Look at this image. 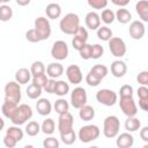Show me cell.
Masks as SVG:
<instances>
[{
    "label": "cell",
    "instance_id": "cell-61",
    "mask_svg": "<svg viewBox=\"0 0 148 148\" xmlns=\"http://www.w3.org/2000/svg\"><path fill=\"white\" fill-rule=\"evenodd\" d=\"M3 1H5V0H0V6H1V3H2Z\"/></svg>",
    "mask_w": 148,
    "mask_h": 148
},
{
    "label": "cell",
    "instance_id": "cell-32",
    "mask_svg": "<svg viewBox=\"0 0 148 148\" xmlns=\"http://www.w3.org/2000/svg\"><path fill=\"white\" fill-rule=\"evenodd\" d=\"M42 91H43V88H40V87H38V86L31 83V84H29L28 88H27V96H28L29 98H31V99H37V98L40 97Z\"/></svg>",
    "mask_w": 148,
    "mask_h": 148
},
{
    "label": "cell",
    "instance_id": "cell-10",
    "mask_svg": "<svg viewBox=\"0 0 148 148\" xmlns=\"http://www.w3.org/2000/svg\"><path fill=\"white\" fill-rule=\"evenodd\" d=\"M68 45L64 40H56L51 47V56L56 60H65L68 57Z\"/></svg>",
    "mask_w": 148,
    "mask_h": 148
},
{
    "label": "cell",
    "instance_id": "cell-52",
    "mask_svg": "<svg viewBox=\"0 0 148 148\" xmlns=\"http://www.w3.org/2000/svg\"><path fill=\"white\" fill-rule=\"evenodd\" d=\"M136 94L139 98H148V88L146 86H140L138 88Z\"/></svg>",
    "mask_w": 148,
    "mask_h": 148
},
{
    "label": "cell",
    "instance_id": "cell-38",
    "mask_svg": "<svg viewBox=\"0 0 148 148\" xmlns=\"http://www.w3.org/2000/svg\"><path fill=\"white\" fill-rule=\"evenodd\" d=\"M99 17H101V21H103L105 24H111L116 20L114 12L112 9H103L102 14L99 15Z\"/></svg>",
    "mask_w": 148,
    "mask_h": 148
},
{
    "label": "cell",
    "instance_id": "cell-46",
    "mask_svg": "<svg viewBox=\"0 0 148 148\" xmlns=\"http://www.w3.org/2000/svg\"><path fill=\"white\" fill-rule=\"evenodd\" d=\"M73 36L76 37V38L82 39V40L86 42V43H87V40H88V31H87L86 28H83V27H81V25L77 28V30L75 31V34H74Z\"/></svg>",
    "mask_w": 148,
    "mask_h": 148
},
{
    "label": "cell",
    "instance_id": "cell-26",
    "mask_svg": "<svg viewBox=\"0 0 148 148\" xmlns=\"http://www.w3.org/2000/svg\"><path fill=\"white\" fill-rule=\"evenodd\" d=\"M141 127V121L136 117H130L125 120V130L130 132H136Z\"/></svg>",
    "mask_w": 148,
    "mask_h": 148
},
{
    "label": "cell",
    "instance_id": "cell-47",
    "mask_svg": "<svg viewBox=\"0 0 148 148\" xmlns=\"http://www.w3.org/2000/svg\"><path fill=\"white\" fill-rule=\"evenodd\" d=\"M25 39L28 42H30V43H38V42H40L38 35L36 34V31L34 29H30V30H28L25 32Z\"/></svg>",
    "mask_w": 148,
    "mask_h": 148
},
{
    "label": "cell",
    "instance_id": "cell-16",
    "mask_svg": "<svg viewBox=\"0 0 148 148\" xmlns=\"http://www.w3.org/2000/svg\"><path fill=\"white\" fill-rule=\"evenodd\" d=\"M84 21L87 28H89L90 30H97L101 27V17L99 14H97L96 12H89L86 15Z\"/></svg>",
    "mask_w": 148,
    "mask_h": 148
},
{
    "label": "cell",
    "instance_id": "cell-24",
    "mask_svg": "<svg viewBox=\"0 0 148 148\" xmlns=\"http://www.w3.org/2000/svg\"><path fill=\"white\" fill-rule=\"evenodd\" d=\"M114 17H116V20H117L119 23L126 24V23H128V22L132 20V14H131V12H130L128 9H126V8H119V9H117V12L114 13Z\"/></svg>",
    "mask_w": 148,
    "mask_h": 148
},
{
    "label": "cell",
    "instance_id": "cell-37",
    "mask_svg": "<svg viewBox=\"0 0 148 148\" xmlns=\"http://www.w3.org/2000/svg\"><path fill=\"white\" fill-rule=\"evenodd\" d=\"M89 72H91V73H92L94 75H96L98 79L103 80V79L108 75L109 69H108V67L104 66V65H95V66H92V68H91Z\"/></svg>",
    "mask_w": 148,
    "mask_h": 148
},
{
    "label": "cell",
    "instance_id": "cell-5",
    "mask_svg": "<svg viewBox=\"0 0 148 148\" xmlns=\"http://www.w3.org/2000/svg\"><path fill=\"white\" fill-rule=\"evenodd\" d=\"M21 86L15 81H9L5 86V102L18 104L21 101Z\"/></svg>",
    "mask_w": 148,
    "mask_h": 148
},
{
    "label": "cell",
    "instance_id": "cell-44",
    "mask_svg": "<svg viewBox=\"0 0 148 148\" xmlns=\"http://www.w3.org/2000/svg\"><path fill=\"white\" fill-rule=\"evenodd\" d=\"M101 81L102 80L98 79L96 75H94L91 72H88L87 76H86V82H87L88 86H90V87H97L101 83Z\"/></svg>",
    "mask_w": 148,
    "mask_h": 148
},
{
    "label": "cell",
    "instance_id": "cell-48",
    "mask_svg": "<svg viewBox=\"0 0 148 148\" xmlns=\"http://www.w3.org/2000/svg\"><path fill=\"white\" fill-rule=\"evenodd\" d=\"M136 81H138V83H140L141 86H146V87H147V84H148V72H147V71L140 72V73L138 74V76H136Z\"/></svg>",
    "mask_w": 148,
    "mask_h": 148
},
{
    "label": "cell",
    "instance_id": "cell-41",
    "mask_svg": "<svg viewBox=\"0 0 148 148\" xmlns=\"http://www.w3.org/2000/svg\"><path fill=\"white\" fill-rule=\"evenodd\" d=\"M119 95L120 98H126V97H133V87L130 84H124L119 89Z\"/></svg>",
    "mask_w": 148,
    "mask_h": 148
},
{
    "label": "cell",
    "instance_id": "cell-23",
    "mask_svg": "<svg viewBox=\"0 0 148 148\" xmlns=\"http://www.w3.org/2000/svg\"><path fill=\"white\" fill-rule=\"evenodd\" d=\"M79 110H80V111H79V117H80L83 121H90V120L94 119V117H95V110H94L92 106L86 104V105H83V106H82L81 109H79Z\"/></svg>",
    "mask_w": 148,
    "mask_h": 148
},
{
    "label": "cell",
    "instance_id": "cell-12",
    "mask_svg": "<svg viewBox=\"0 0 148 148\" xmlns=\"http://www.w3.org/2000/svg\"><path fill=\"white\" fill-rule=\"evenodd\" d=\"M73 125H74V118L69 112L59 114L58 130H59L60 133H65V132H68V131L73 130Z\"/></svg>",
    "mask_w": 148,
    "mask_h": 148
},
{
    "label": "cell",
    "instance_id": "cell-14",
    "mask_svg": "<svg viewBox=\"0 0 148 148\" xmlns=\"http://www.w3.org/2000/svg\"><path fill=\"white\" fill-rule=\"evenodd\" d=\"M128 32H130V36L133 39L139 40L145 36V32H146L145 24L139 20L132 21L131 24H130V28H128Z\"/></svg>",
    "mask_w": 148,
    "mask_h": 148
},
{
    "label": "cell",
    "instance_id": "cell-9",
    "mask_svg": "<svg viewBox=\"0 0 148 148\" xmlns=\"http://www.w3.org/2000/svg\"><path fill=\"white\" fill-rule=\"evenodd\" d=\"M109 49H110V52L113 57H117V58H121L126 54V51H127V47H126V44L125 42L120 38V37H112L109 42Z\"/></svg>",
    "mask_w": 148,
    "mask_h": 148
},
{
    "label": "cell",
    "instance_id": "cell-19",
    "mask_svg": "<svg viewBox=\"0 0 148 148\" xmlns=\"http://www.w3.org/2000/svg\"><path fill=\"white\" fill-rule=\"evenodd\" d=\"M36 110L40 116H49L52 111V104L47 98H39L36 102Z\"/></svg>",
    "mask_w": 148,
    "mask_h": 148
},
{
    "label": "cell",
    "instance_id": "cell-34",
    "mask_svg": "<svg viewBox=\"0 0 148 148\" xmlns=\"http://www.w3.org/2000/svg\"><path fill=\"white\" fill-rule=\"evenodd\" d=\"M25 133L29 135V136H36L39 132H40V125L37 123V121H35V120H31V121H29L28 124H27V126H25Z\"/></svg>",
    "mask_w": 148,
    "mask_h": 148
},
{
    "label": "cell",
    "instance_id": "cell-25",
    "mask_svg": "<svg viewBox=\"0 0 148 148\" xmlns=\"http://www.w3.org/2000/svg\"><path fill=\"white\" fill-rule=\"evenodd\" d=\"M17 106H18V104H15V103H12V102H3L2 106H1L2 114L10 120L14 117V114L17 110Z\"/></svg>",
    "mask_w": 148,
    "mask_h": 148
},
{
    "label": "cell",
    "instance_id": "cell-35",
    "mask_svg": "<svg viewBox=\"0 0 148 148\" xmlns=\"http://www.w3.org/2000/svg\"><path fill=\"white\" fill-rule=\"evenodd\" d=\"M60 139L65 145L71 146L76 141V133L74 132V130H71L65 133H60Z\"/></svg>",
    "mask_w": 148,
    "mask_h": 148
},
{
    "label": "cell",
    "instance_id": "cell-4",
    "mask_svg": "<svg viewBox=\"0 0 148 148\" xmlns=\"http://www.w3.org/2000/svg\"><path fill=\"white\" fill-rule=\"evenodd\" d=\"M34 30L36 31V34L38 35L40 40H46L50 38L51 36V24L49 18L44 17V16H39L35 20V27Z\"/></svg>",
    "mask_w": 148,
    "mask_h": 148
},
{
    "label": "cell",
    "instance_id": "cell-21",
    "mask_svg": "<svg viewBox=\"0 0 148 148\" xmlns=\"http://www.w3.org/2000/svg\"><path fill=\"white\" fill-rule=\"evenodd\" d=\"M135 10L140 18L142 20L141 22H148V2L146 0H140L135 3Z\"/></svg>",
    "mask_w": 148,
    "mask_h": 148
},
{
    "label": "cell",
    "instance_id": "cell-28",
    "mask_svg": "<svg viewBox=\"0 0 148 148\" xmlns=\"http://www.w3.org/2000/svg\"><path fill=\"white\" fill-rule=\"evenodd\" d=\"M96 31H97V37H98L101 40L109 42V40L113 37L112 30H111L109 27H106V25H102V27H99Z\"/></svg>",
    "mask_w": 148,
    "mask_h": 148
},
{
    "label": "cell",
    "instance_id": "cell-36",
    "mask_svg": "<svg viewBox=\"0 0 148 148\" xmlns=\"http://www.w3.org/2000/svg\"><path fill=\"white\" fill-rule=\"evenodd\" d=\"M13 17V9L8 5H1L0 6V21L7 22Z\"/></svg>",
    "mask_w": 148,
    "mask_h": 148
},
{
    "label": "cell",
    "instance_id": "cell-58",
    "mask_svg": "<svg viewBox=\"0 0 148 148\" xmlns=\"http://www.w3.org/2000/svg\"><path fill=\"white\" fill-rule=\"evenodd\" d=\"M23 148H35V147H34L32 145H25V146H24Z\"/></svg>",
    "mask_w": 148,
    "mask_h": 148
},
{
    "label": "cell",
    "instance_id": "cell-42",
    "mask_svg": "<svg viewBox=\"0 0 148 148\" xmlns=\"http://www.w3.org/2000/svg\"><path fill=\"white\" fill-rule=\"evenodd\" d=\"M87 3L94 9H104L108 6V0H88Z\"/></svg>",
    "mask_w": 148,
    "mask_h": 148
},
{
    "label": "cell",
    "instance_id": "cell-55",
    "mask_svg": "<svg viewBox=\"0 0 148 148\" xmlns=\"http://www.w3.org/2000/svg\"><path fill=\"white\" fill-rule=\"evenodd\" d=\"M128 0H112V3L116 6H119V8H125L126 5H128Z\"/></svg>",
    "mask_w": 148,
    "mask_h": 148
},
{
    "label": "cell",
    "instance_id": "cell-13",
    "mask_svg": "<svg viewBox=\"0 0 148 148\" xmlns=\"http://www.w3.org/2000/svg\"><path fill=\"white\" fill-rule=\"evenodd\" d=\"M66 76L68 81L73 84H79L83 80V75L81 72V68L77 65H69L66 68Z\"/></svg>",
    "mask_w": 148,
    "mask_h": 148
},
{
    "label": "cell",
    "instance_id": "cell-6",
    "mask_svg": "<svg viewBox=\"0 0 148 148\" xmlns=\"http://www.w3.org/2000/svg\"><path fill=\"white\" fill-rule=\"evenodd\" d=\"M32 117V109L28 104H20L17 106V110L14 114V117L10 119V121L15 126L23 125L27 120H29Z\"/></svg>",
    "mask_w": 148,
    "mask_h": 148
},
{
    "label": "cell",
    "instance_id": "cell-30",
    "mask_svg": "<svg viewBox=\"0 0 148 148\" xmlns=\"http://www.w3.org/2000/svg\"><path fill=\"white\" fill-rule=\"evenodd\" d=\"M54 130H56V123H54V120L52 118H46L40 125V131L44 134L50 135V134H52L54 132Z\"/></svg>",
    "mask_w": 148,
    "mask_h": 148
},
{
    "label": "cell",
    "instance_id": "cell-60",
    "mask_svg": "<svg viewBox=\"0 0 148 148\" xmlns=\"http://www.w3.org/2000/svg\"><path fill=\"white\" fill-rule=\"evenodd\" d=\"M88 148H98L97 146H91V147H88Z\"/></svg>",
    "mask_w": 148,
    "mask_h": 148
},
{
    "label": "cell",
    "instance_id": "cell-22",
    "mask_svg": "<svg viewBox=\"0 0 148 148\" xmlns=\"http://www.w3.org/2000/svg\"><path fill=\"white\" fill-rule=\"evenodd\" d=\"M45 13H46V16L51 20H56L58 17H60L61 15V7L59 3H56V2H51L46 6L45 8Z\"/></svg>",
    "mask_w": 148,
    "mask_h": 148
},
{
    "label": "cell",
    "instance_id": "cell-15",
    "mask_svg": "<svg viewBox=\"0 0 148 148\" xmlns=\"http://www.w3.org/2000/svg\"><path fill=\"white\" fill-rule=\"evenodd\" d=\"M116 145L118 148H131L134 145V138L128 132L120 133L119 135H117Z\"/></svg>",
    "mask_w": 148,
    "mask_h": 148
},
{
    "label": "cell",
    "instance_id": "cell-56",
    "mask_svg": "<svg viewBox=\"0 0 148 148\" xmlns=\"http://www.w3.org/2000/svg\"><path fill=\"white\" fill-rule=\"evenodd\" d=\"M16 3L18 5V6H28L29 3H30V0H17L16 1Z\"/></svg>",
    "mask_w": 148,
    "mask_h": 148
},
{
    "label": "cell",
    "instance_id": "cell-40",
    "mask_svg": "<svg viewBox=\"0 0 148 148\" xmlns=\"http://www.w3.org/2000/svg\"><path fill=\"white\" fill-rule=\"evenodd\" d=\"M31 79H32V83L36 84V86H38V87H40V88H43L46 84L47 80H49V77H47V75L45 73L44 74L36 75V76H32Z\"/></svg>",
    "mask_w": 148,
    "mask_h": 148
},
{
    "label": "cell",
    "instance_id": "cell-17",
    "mask_svg": "<svg viewBox=\"0 0 148 148\" xmlns=\"http://www.w3.org/2000/svg\"><path fill=\"white\" fill-rule=\"evenodd\" d=\"M45 72H46V75L50 79L56 80L57 77H59V76L62 75V73H64V66L60 62H51V64L47 65Z\"/></svg>",
    "mask_w": 148,
    "mask_h": 148
},
{
    "label": "cell",
    "instance_id": "cell-1",
    "mask_svg": "<svg viewBox=\"0 0 148 148\" xmlns=\"http://www.w3.org/2000/svg\"><path fill=\"white\" fill-rule=\"evenodd\" d=\"M79 27H80V17L75 13L66 14L59 22L60 30L66 35H74Z\"/></svg>",
    "mask_w": 148,
    "mask_h": 148
},
{
    "label": "cell",
    "instance_id": "cell-54",
    "mask_svg": "<svg viewBox=\"0 0 148 148\" xmlns=\"http://www.w3.org/2000/svg\"><path fill=\"white\" fill-rule=\"evenodd\" d=\"M139 108L142 111H148V98H139Z\"/></svg>",
    "mask_w": 148,
    "mask_h": 148
},
{
    "label": "cell",
    "instance_id": "cell-27",
    "mask_svg": "<svg viewBox=\"0 0 148 148\" xmlns=\"http://www.w3.org/2000/svg\"><path fill=\"white\" fill-rule=\"evenodd\" d=\"M69 92V84L64 81V80H59V81H56V88H54V92L56 95L58 96H65Z\"/></svg>",
    "mask_w": 148,
    "mask_h": 148
},
{
    "label": "cell",
    "instance_id": "cell-29",
    "mask_svg": "<svg viewBox=\"0 0 148 148\" xmlns=\"http://www.w3.org/2000/svg\"><path fill=\"white\" fill-rule=\"evenodd\" d=\"M53 108H54V111H56L58 114H62V113L68 112V110H69V104H68V102H67L65 98H59V99H57V101L54 102Z\"/></svg>",
    "mask_w": 148,
    "mask_h": 148
},
{
    "label": "cell",
    "instance_id": "cell-3",
    "mask_svg": "<svg viewBox=\"0 0 148 148\" xmlns=\"http://www.w3.org/2000/svg\"><path fill=\"white\" fill-rule=\"evenodd\" d=\"M101 134V130L97 125H84L79 130L77 136L81 142L89 143L94 140H96Z\"/></svg>",
    "mask_w": 148,
    "mask_h": 148
},
{
    "label": "cell",
    "instance_id": "cell-45",
    "mask_svg": "<svg viewBox=\"0 0 148 148\" xmlns=\"http://www.w3.org/2000/svg\"><path fill=\"white\" fill-rule=\"evenodd\" d=\"M43 147L44 148H59V141H58V139H56L53 136H49V138L44 139Z\"/></svg>",
    "mask_w": 148,
    "mask_h": 148
},
{
    "label": "cell",
    "instance_id": "cell-53",
    "mask_svg": "<svg viewBox=\"0 0 148 148\" xmlns=\"http://www.w3.org/2000/svg\"><path fill=\"white\" fill-rule=\"evenodd\" d=\"M140 138L147 143L148 142V126H143L140 130Z\"/></svg>",
    "mask_w": 148,
    "mask_h": 148
},
{
    "label": "cell",
    "instance_id": "cell-39",
    "mask_svg": "<svg viewBox=\"0 0 148 148\" xmlns=\"http://www.w3.org/2000/svg\"><path fill=\"white\" fill-rule=\"evenodd\" d=\"M104 53V49L101 44L91 45V59H99Z\"/></svg>",
    "mask_w": 148,
    "mask_h": 148
},
{
    "label": "cell",
    "instance_id": "cell-49",
    "mask_svg": "<svg viewBox=\"0 0 148 148\" xmlns=\"http://www.w3.org/2000/svg\"><path fill=\"white\" fill-rule=\"evenodd\" d=\"M54 88H56V80H53V79H49L46 84L43 87V89L49 94H53L54 92Z\"/></svg>",
    "mask_w": 148,
    "mask_h": 148
},
{
    "label": "cell",
    "instance_id": "cell-18",
    "mask_svg": "<svg viewBox=\"0 0 148 148\" xmlns=\"http://www.w3.org/2000/svg\"><path fill=\"white\" fill-rule=\"evenodd\" d=\"M127 72V65L123 60H114L111 64V74L114 77H123Z\"/></svg>",
    "mask_w": 148,
    "mask_h": 148
},
{
    "label": "cell",
    "instance_id": "cell-50",
    "mask_svg": "<svg viewBox=\"0 0 148 148\" xmlns=\"http://www.w3.org/2000/svg\"><path fill=\"white\" fill-rule=\"evenodd\" d=\"M16 143H17V141L15 140V139H13L12 136H9V135H5L3 136V145L7 147V148H14L15 146H16Z\"/></svg>",
    "mask_w": 148,
    "mask_h": 148
},
{
    "label": "cell",
    "instance_id": "cell-31",
    "mask_svg": "<svg viewBox=\"0 0 148 148\" xmlns=\"http://www.w3.org/2000/svg\"><path fill=\"white\" fill-rule=\"evenodd\" d=\"M6 134L9 135V136H12L13 139H15L17 142L21 141V140L23 139V135H24V133H23V131L20 128V126H15V125L8 127V128L6 130Z\"/></svg>",
    "mask_w": 148,
    "mask_h": 148
},
{
    "label": "cell",
    "instance_id": "cell-7",
    "mask_svg": "<svg viewBox=\"0 0 148 148\" xmlns=\"http://www.w3.org/2000/svg\"><path fill=\"white\" fill-rule=\"evenodd\" d=\"M96 101L105 106H112L117 103L118 96L117 92H114L113 90L104 88V89H99L96 92Z\"/></svg>",
    "mask_w": 148,
    "mask_h": 148
},
{
    "label": "cell",
    "instance_id": "cell-8",
    "mask_svg": "<svg viewBox=\"0 0 148 148\" xmlns=\"http://www.w3.org/2000/svg\"><path fill=\"white\" fill-rule=\"evenodd\" d=\"M88 97L87 91L82 87H76L71 92V104L74 109H81L83 105L87 104Z\"/></svg>",
    "mask_w": 148,
    "mask_h": 148
},
{
    "label": "cell",
    "instance_id": "cell-57",
    "mask_svg": "<svg viewBox=\"0 0 148 148\" xmlns=\"http://www.w3.org/2000/svg\"><path fill=\"white\" fill-rule=\"evenodd\" d=\"M3 127H5V120L0 117V132L3 130Z\"/></svg>",
    "mask_w": 148,
    "mask_h": 148
},
{
    "label": "cell",
    "instance_id": "cell-59",
    "mask_svg": "<svg viewBox=\"0 0 148 148\" xmlns=\"http://www.w3.org/2000/svg\"><path fill=\"white\" fill-rule=\"evenodd\" d=\"M142 148H148V143H146V145H145V146H143Z\"/></svg>",
    "mask_w": 148,
    "mask_h": 148
},
{
    "label": "cell",
    "instance_id": "cell-33",
    "mask_svg": "<svg viewBox=\"0 0 148 148\" xmlns=\"http://www.w3.org/2000/svg\"><path fill=\"white\" fill-rule=\"evenodd\" d=\"M46 71V67L44 65L43 61H34L31 64V67H30V73L32 76H36V75H39V74H44Z\"/></svg>",
    "mask_w": 148,
    "mask_h": 148
},
{
    "label": "cell",
    "instance_id": "cell-11",
    "mask_svg": "<svg viewBox=\"0 0 148 148\" xmlns=\"http://www.w3.org/2000/svg\"><path fill=\"white\" fill-rule=\"evenodd\" d=\"M119 108L123 111V113L130 118V117H135L138 113V106L133 97H126V98H120L119 101Z\"/></svg>",
    "mask_w": 148,
    "mask_h": 148
},
{
    "label": "cell",
    "instance_id": "cell-20",
    "mask_svg": "<svg viewBox=\"0 0 148 148\" xmlns=\"http://www.w3.org/2000/svg\"><path fill=\"white\" fill-rule=\"evenodd\" d=\"M31 77H32V75L30 73V69H28L25 67H22V68L17 69L16 73H15V82H17L20 86L28 83L31 80Z\"/></svg>",
    "mask_w": 148,
    "mask_h": 148
},
{
    "label": "cell",
    "instance_id": "cell-2",
    "mask_svg": "<svg viewBox=\"0 0 148 148\" xmlns=\"http://www.w3.org/2000/svg\"><path fill=\"white\" fill-rule=\"evenodd\" d=\"M119 130H120V121L119 118L117 116H108L104 119L103 123V134L104 136L111 139V138H116L119 134Z\"/></svg>",
    "mask_w": 148,
    "mask_h": 148
},
{
    "label": "cell",
    "instance_id": "cell-51",
    "mask_svg": "<svg viewBox=\"0 0 148 148\" xmlns=\"http://www.w3.org/2000/svg\"><path fill=\"white\" fill-rule=\"evenodd\" d=\"M87 43L86 42H83L82 39H80V38H76V37H73V39H72V45H73V47L75 49V50H77V51H80L81 50V47L83 46V45H86Z\"/></svg>",
    "mask_w": 148,
    "mask_h": 148
},
{
    "label": "cell",
    "instance_id": "cell-43",
    "mask_svg": "<svg viewBox=\"0 0 148 148\" xmlns=\"http://www.w3.org/2000/svg\"><path fill=\"white\" fill-rule=\"evenodd\" d=\"M79 53H80V57L82 59H84V60L91 59V45L87 43L86 45H83L81 47V50L79 51Z\"/></svg>",
    "mask_w": 148,
    "mask_h": 148
}]
</instances>
